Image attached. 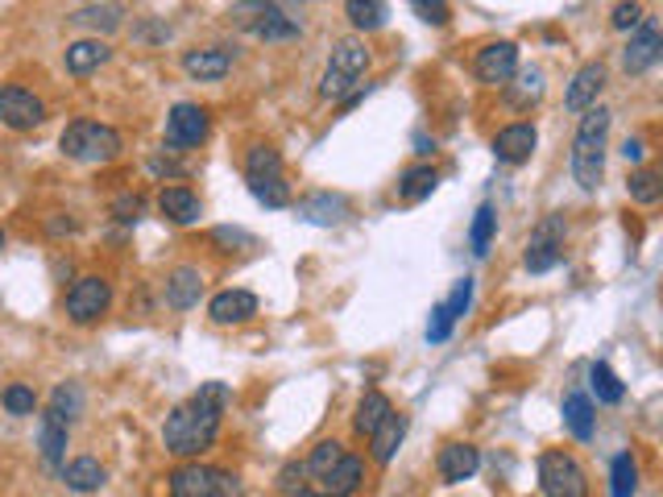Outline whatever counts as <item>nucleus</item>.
Listing matches in <instances>:
<instances>
[{"mask_svg":"<svg viewBox=\"0 0 663 497\" xmlns=\"http://www.w3.org/2000/svg\"><path fill=\"white\" fill-rule=\"evenodd\" d=\"M158 212L171 220V224H178V228H187V224H196L199 216H203V203H199V195L191 191V187H162L158 191Z\"/></svg>","mask_w":663,"mask_h":497,"instance_id":"4be33fe9","label":"nucleus"},{"mask_svg":"<svg viewBox=\"0 0 663 497\" xmlns=\"http://www.w3.org/2000/svg\"><path fill=\"white\" fill-rule=\"evenodd\" d=\"M370 59H374V54H370V46L361 42V38H340V42L332 46L328 63H324V75H320V96L345 104L356 87H361V79H365Z\"/></svg>","mask_w":663,"mask_h":497,"instance_id":"7ed1b4c3","label":"nucleus"},{"mask_svg":"<svg viewBox=\"0 0 663 497\" xmlns=\"http://www.w3.org/2000/svg\"><path fill=\"white\" fill-rule=\"evenodd\" d=\"M208 133H212V116H208V109L191 104V100H178L175 109L166 112V150H199L208 141Z\"/></svg>","mask_w":663,"mask_h":497,"instance_id":"1a4fd4ad","label":"nucleus"},{"mask_svg":"<svg viewBox=\"0 0 663 497\" xmlns=\"http://www.w3.org/2000/svg\"><path fill=\"white\" fill-rule=\"evenodd\" d=\"M539 489L543 497H589V473L580 469L573 452H543L539 456Z\"/></svg>","mask_w":663,"mask_h":497,"instance_id":"0eeeda50","label":"nucleus"},{"mask_svg":"<svg viewBox=\"0 0 663 497\" xmlns=\"http://www.w3.org/2000/svg\"><path fill=\"white\" fill-rule=\"evenodd\" d=\"M46 414H50V419H59L63 427H71V423L84 414V389H79V382H59V386L50 389Z\"/></svg>","mask_w":663,"mask_h":497,"instance_id":"c85d7f7f","label":"nucleus"},{"mask_svg":"<svg viewBox=\"0 0 663 497\" xmlns=\"http://www.w3.org/2000/svg\"><path fill=\"white\" fill-rule=\"evenodd\" d=\"M589 386H593L597 402H605V407H618L622 398H626V386H622L618 373L605 365V361H593L589 365Z\"/></svg>","mask_w":663,"mask_h":497,"instance_id":"f704fd0d","label":"nucleus"},{"mask_svg":"<svg viewBox=\"0 0 663 497\" xmlns=\"http://www.w3.org/2000/svg\"><path fill=\"white\" fill-rule=\"evenodd\" d=\"M564 427H568V435L580 439V444H589L597 435L593 398H589L585 389H568V394H564Z\"/></svg>","mask_w":663,"mask_h":497,"instance_id":"5701e85b","label":"nucleus"},{"mask_svg":"<svg viewBox=\"0 0 663 497\" xmlns=\"http://www.w3.org/2000/svg\"><path fill=\"white\" fill-rule=\"evenodd\" d=\"M171 497H245L241 476L221 464H203V460H187L175 473L166 476Z\"/></svg>","mask_w":663,"mask_h":497,"instance_id":"39448f33","label":"nucleus"},{"mask_svg":"<svg viewBox=\"0 0 663 497\" xmlns=\"http://www.w3.org/2000/svg\"><path fill=\"white\" fill-rule=\"evenodd\" d=\"M0 402H4V411L9 414H34L38 411V394L29 386H22V382H13V386H4V394H0Z\"/></svg>","mask_w":663,"mask_h":497,"instance_id":"ea45409f","label":"nucleus"},{"mask_svg":"<svg viewBox=\"0 0 663 497\" xmlns=\"http://www.w3.org/2000/svg\"><path fill=\"white\" fill-rule=\"evenodd\" d=\"M642 17H647V9H642V4H614L610 25H614V29H639Z\"/></svg>","mask_w":663,"mask_h":497,"instance_id":"49530a36","label":"nucleus"},{"mask_svg":"<svg viewBox=\"0 0 663 497\" xmlns=\"http://www.w3.org/2000/svg\"><path fill=\"white\" fill-rule=\"evenodd\" d=\"M66 320L71 324H96L100 315H109L112 307V282L100 278V274H84V278L71 282V290H66Z\"/></svg>","mask_w":663,"mask_h":497,"instance_id":"6e6552de","label":"nucleus"},{"mask_svg":"<svg viewBox=\"0 0 663 497\" xmlns=\"http://www.w3.org/2000/svg\"><path fill=\"white\" fill-rule=\"evenodd\" d=\"M66 439H71V427H63L59 419L42 414V427H38V448H42V460L50 469H63L66 460Z\"/></svg>","mask_w":663,"mask_h":497,"instance_id":"7c9ffc66","label":"nucleus"},{"mask_svg":"<svg viewBox=\"0 0 663 497\" xmlns=\"http://www.w3.org/2000/svg\"><path fill=\"white\" fill-rule=\"evenodd\" d=\"M626 195H630L635 203H642V208L660 203V195H663L660 171H651V166H639V171L626 178Z\"/></svg>","mask_w":663,"mask_h":497,"instance_id":"e433bc0d","label":"nucleus"},{"mask_svg":"<svg viewBox=\"0 0 663 497\" xmlns=\"http://www.w3.org/2000/svg\"><path fill=\"white\" fill-rule=\"evenodd\" d=\"M340 456H345V444H340V439H320V444L311 448V456H308V464H303V469H308L311 476H320V481H324V476L340 464Z\"/></svg>","mask_w":663,"mask_h":497,"instance_id":"58836bf2","label":"nucleus"},{"mask_svg":"<svg viewBox=\"0 0 663 497\" xmlns=\"http://www.w3.org/2000/svg\"><path fill=\"white\" fill-rule=\"evenodd\" d=\"M390 411H395V402H390L381 389H365V394H361V402H356V414H353L356 435H365V439H370V435L386 423V414H390Z\"/></svg>","mask_w":663,"mask_h":497,"instance_id":"cd10ccee","label":"nucleus"},{"mask_svg":"<svg viewBox=\"0 0 663 497\" xmlns=\"http://www.w3.org/2000/svg\"><path fill=\"white\" fill-rule=\"evenodd\" d=\"M245 183H249V195L270 212L290 208L287 166H283V153L274 146H249V153H245Z\"/></svg>","mask_w":663,"mask_h":497,"instance_id":"20e7f679","label":"nucleus"},{"mask_svg":"<svg viewBox=\"0 0 663 497\" xmlns=\"http://www.w3.org/2000/svg\"><path fill=\"white\" fill-rule=\"evenodd\" d=\"M104 481H109V473L96 456H75L63 464V485L71 494H96V489H104Z\"/></svg>","mask_w":663,"mask_h":497,"instance_id":"393cba45","label":"nucleus"},{"mask_svg":"<svg viewBox=\"0 0 663 497\" xmlns=\"http://www.w3.org/2000/svg\"><path fill=\"white\" fill-rule=\"evenodd\" d=\"M228 71H233V54L221 46H196L183 54V75L196 84H221Z\"/></svg>","mask_w":663,"mask_h":497,"instance_id":"f3484780","label":"nucleus"},{"mask_svg":"<svg viewBox=\"0 0 663 497\" xmlns=\"http://www.w3.org/2000/svg\"><path fill=\"white\" fill-rule=\"evenodd\" d=\"M452 336V315L443 311V303L431 307V320H427V345H443Z\"/></svg>","mask_w":663,"mask_h":497,"instance_id":"79ce46f5","label":"nucleus"},{"mask_svg":"<svg viewBox=\"0 0 663 497\" xmlns=\"http://www.w3.org/2000/svg\"><path fill=\"white\" fill-rule=\"evenodd\" d=\"M635 494H639V460H635V452H618L610 464V497Z\"/></svg>","mask_w":663,"mask_h":497,"instance_id":"473e14b6","label":"nucleus"},{"mask_svg":"<svg viewBox=\"0 0 663 497\" xmlns=\"http://www.w3.org/2000/svg\"><path fill=\"white\" fill-rule=\"evenodd\" d=\"M518 71V46L514 42H486L477 54H473V75L486 87H506Z\"/></svg>","mask_w":663,"mask_h":497,"instance_id":"f8f14e48","label":"nucleus"},{"mask_svg":"<svg viewBox=\"0 0 663 497\" xmlns=\"http://www.w3.org/2000/svg\"><path fill=\"white\" fill-rule=\"evenodd\" d=\"M411 9H415L420 22H427V25H448V17H452V9H448L443 0H415Z\"/></svg>","mask_w":663,"mask_h":497,"instance_id":"c03bdc74","label":"nucleus"},{"mask_svg":"<svg viewBox=\"0 0 663 497\" xmlns=\"http://www.w3.org/2000/svg\"><path fill=\"white\" fill-rule=\"evenodd\" d=\"M415 153H423V158H427V153H436V141H427L423 133H415Z\"/></svg>","mask_w":663,"mask_h":497,"instance_id":"8fccbe9b","label":"nucleus"},{"mask_svg":"<svg viewBox=\"0 0 663 497\" xmlns=\"http://www.w3.org/2000/svg\"><path fill=\"white\" fill-rule=\"evenodd\" d=\"M610 121L614 112L605 104H593L589 112H580V125H576V137H573V183L580 187L585 195H593L605 178V141H610Z\"/></svg>","mask_w":663,"mask_h":497,"instance_id":"f03ea898","label":"nucleus"},{"mask_svg":"<svg viewBox=\"0 0 663 497\" xmlns=\"http://www.w3.org/2000/svg\"><path fill=\"white\" fill-rule=\"evenodd\" d=\"M290 497H324V494H315V489H308V485H303L299 494H290Z\"/></svg>","mask_w":663,"mask_h":497,"instance_id":"3c124183","label":"nucleus"},{"mask_svg":"<svg viewBox=\"0 0 663 497\" xmlns=\"http://www.w3.org/2000/svg\"><path fill=\"white\" fill-rule=\"evenodd\" d=\"M303 476H308V469H303L299 460H290L287 469L278 473V489H287V494H299V489H303Z\"/></svg>","mask_w":663,"mask_h":497,"instance_id":"de8ad7c7","label":"nucleus"},{"mask_svg":"<svg viewBox=\"0 0 663 497\" xmlns=\"http://www.w3.org/2000/svg\"><path fill=\"white\" fill-rule=\"evenodd\" d=\"M605 79H610V66L593 59V63H580L576 75L564 87V109L568 112H589L597 104V96L605 91Z\"/></svg>","mask_w":663,"mask_h":497,"instance_id":"2eb2a0df","label":"nucleus"},{"mask_svg":"<svg viewBox=\"0 0 663 497\" xmlns=\"http://www.w3.org/2000/svg\"><path fill=\"white\" fill-rule=\"evenodd\" d=\"M493 233H498V208H493V203H481V208L473 212V224H468V249H473L477 258H486L489 245H493Z\"/></svg>","mask_w":663,"mask_h":497,"instance_id":"72a5a7b5","label":"nucleus"},{"mask_svg":"<svg viewBox=\"0 0 663 497\" xmlns=\"http://www.w3.org/2000/svg\"><path fill=\"white\" fill-rule=\"evenodd\" d=\"M406 432H411V419H406V414L402 411L386 414V423L370 435V448H374L377 464H390V460H395L398 448H402V439H406Z\"/></svg>","mask_w":663,"mask_h":497,"instance_id":"a878e982","label":"nucleus"},{"mask_svg":"<svg viewBox=\"0 0 663 497\" xmlns=\"http://www.w3.org/2000/svg\"><path fill=\"white\" fill-rule=\"evenodd\" d=\"M663 54V34H660V22L655 17H642L639 29L630 34V42L622 46V71L626 75H642L651 66L660 63Z\"/></svg>","mask_w":663,"mask_h":497,"instance_id":"ddd939ff","label":"nucleus"},{"mask_svg":"<svg viewBox=\"0 0 663 497\" xmlns=\"http://www.w3.org/2000/svg\"><path fill=\"white\" fill-rule=\"evenodd\" d=\"M436 187H440V174L431 171V166H411V171L398 178V199L402 203H423Z\"/></svg>","mask_w":663,"mask_h":497,"instance_id":"2f4dec72","label":"nucleus"},{"mask_svg":"<svg viewBox=\"0 0 663 497\" xmlns=\"http://www.w3.org/2000/svg\"><path fill=\"white\" fill-rule=\"evenodd\" d=\"M295 212L303 224H315V228H340L345 220L353 216V203L336 191H311L295 203Z\"/></svg>","mask_w":663,"mask_h":497,"instance_id":"4468645a","label":"nucleus"},{"mask_svg":"<svg viewBox=\"0 0 663 497\" xmlns=\"http://www.w3.org/2000/svg\"><path fill=\"white\" fill-rule=\"evenodd\" d=\"M46 121V100L38 91H29L22 84L0 87V125L13 133H29Z\"/></svg>","mask_w":663,"mask_h":497,"instance_id":"9d476101","label":"nucleus"},{"mask_svg":"<svg viewBox=\"0 0 663 497\" xmlns=\"http://www.w3.org/2000/svg\"><path fill=\"white\" fill-rule=\"evenodd\" d=\"M258 42H295L303 34V22L290 17L283 4H258V22L249 25Z\"/></svg>","mask_w":663,"mask_h":497,"instance_id":"a211bd4d","label":"nucleus"},{"mask_svg":"<svg viewBox=\"0 0 663 497\" xmlns=\"http://www.w3.org/2000/svg\"><path fill=\"white\" fill-rule=\"evenodd\" d=\"M535 146H539V129L530 121H514L493 137V158L506 162V166H523V162H530Z\"/></svg>","mask_w":663,"mask_h":497,"instance_id":"dca6fc26","label":"nucleus"},{"mask_svg":"<svg viewBox=\"0 0 663 497\" xmlns=\"http://www.w3.org/2000/svg\"><path fill=\"white\" fill-rule=\"evenodd\" d=\"M564 233H568V224H564V216H555V212L535 224V233L527 240V253H523V265H527L530 274H548V270L560 265Z\"/></svg>","mask_w":663,"mask_h":497,"instance_id":"9b49d317","label":"nucleus"},{"mask_svg":"<svg viewBox=\"0 0 663 497\" xmlns=\"http://www.w3.org/2000/svg\"><path fill=\"white\" fill-rule=\"evenodd\" d=\"M0 249H4V228H0Z\"/></svg>","mask_w":663,"mask_h":497,"instance_id":"603ef678","label":"nucleus"},{"mask_svg":"<svg viewBox=\"0 0 663 497\" xmlns=\"http://www.w3.org/2000/svg\"><path fill=\"white\" fill-rule=\"evenodd\" d=\"M228 407H233V386L228 382H203L191 398H183L175 411L166 414V423H162L166 452L178 456V460H199L216 444Z\"/></svg>","mask_w":663,"mask_h":497,"instance_id":"f257e3e1","label":"nucleus"},{"mask_svg":"<svg viewBox=\"0 0 663 497\" xmlns=\"http://www.w3.org/2000/svg\"><path fill=\"white\" fill-rule=\"evenodd\" d=\"M212 240H216V245H224V253H233L237 245H241V249H253V245H258V237H253V233H245V228H216V233H212Z\"/></svg>","mask_w":663,"mask_h":497,"instance_id":"37998d69","label":"nucleus"},{"mask_svg":"<svg viewBox=\"0 0 663 497\" xmlns=\"http://www.w3.org/2000/svg\"><path fill=\"white\" fill-rule=\"evenodd\" d=\"M543 71L539 66H518L514 71V84H506V100L514 109H530V104H539L543 100Z\"/></svg>","mask_w":663,"mask_h":497,"instance_id":"c756f323","label":"nucleus"},{"mask_svg":"<svg viewBox=\"0 0 663 497\" xmlns=\"http://www.w3.org/2000/svg\"><path fill=\"white\" fill-rule=\"evenodd\" d=\"M642 153H647V137L635 133V137L622 141V158H626V162H642Z\"/></svg>","mask_w":663,"mask_h":497,"instance_id":"09e8293b","label":"nucleus"},{"mask_svg":"<svg viewBox=\"0 0 663 497\" xmlns=\"http://www.w3.org/2000/svg\"><path fill=\"white\" fill-rule=\"evenodd\" d=\"M345 13H349V22L356 29H381L386 17H390V4H381V0H349Z\"/></svg>","mask_w":663,"mask_h":497,"instance_id":"4c0bfd02","label":"nucleus"},{"mask_svg":"<svg viewBox=\"0 0 663 497\" xmlns=\"http://www.w3.org/2000/svg\"><path fill=\"white\" fill-rule=\"evenodd\" d=\"M146 212V203H141V195H121L116 203H112V216L121 220V224H137Z\"/></svg>","mask_w":663,"mask_h":497,"instance_id":"a18cd8bd","label":"nucleus"},{"mask_svg":"<svg viewBox=\"0 0 663 497\" xmlns=\"http://www.w3.org/2000/svg\"><path fill=\"white\" fill-rule=\"evenodd\" d=\"M477 469H481V452L473 444H443L436 456V473L443 485H464L477 476Z\"/></svg>","mask_w":663,"mask_h":497,"instance_id":"6ab92c4d","label":"nucleus"},{"mask_svg":"<svg viewBox=\"0 0 663 497\" xmlns=\"http://www.w3.org/2000/svg\"><path fill=\"white\" fill-rule=\"evenodd\" d=\"M208 315H212V324H221V327L249 324V320L258 315V295H253V290H241V286L221 290V295L208 303Z\"/></svg>","mask_w":663,"mask_h":497,"instance_id":"aec40b11","label":"nucleus"},{"mask_svg":"<svg viewBox=\"0 0 663 497\" xmlns=\"http://www.w3.org/2000/svg\"><path fill=\"white\" fill-rule=\"evenodd\" d=\"M112 59L109 42H100V38H79V42H71L63 50V63L71 75H91V71H100V66Z\"/></svg>","mask_w":663,"mask_h":497,"instance_id":"bb28decb","label":"nucleus"},{"mask_svg":"<svg viewBox=\"0 0 663 497\" xmlns=\"http://www.w3.org/2000/svg\"><path fill=\"white\" fill-rule=\"evenodd\" d=\"M71 22L96 25V29L112 34V29H121V22H125V9H121V4H84V9L71 13Z\"/></svg>","mask_w":663,"mask_h":497,"instance_id":"c9c22d12","label":"nucleus"},{"mask_svg":"<svg viewBox=\"0 0 663 497\" xmlns=\"http://www.w3.org/2000/svg\"><path fill=\"white\" fill-rule=\"evenodd\" d=\"M320 485H324V489H320L324 497H353L356 489L365 485V460L353 452H345L340 456V464H336Z\"/></svg>","mask_w":663,"mask_h":497,"instance_id":"b1692460","label":"nucleus"},{"mask_svg":"<svg viewBox=\"0 0 663 497\" xmlns=\"http://www.w3.org/2000/svg\"><path fill=\"white\" fill-rule=\"evenodd\" d=\"M59 146H63L66 158L88 162V166H100V162L121 158V150H125V137L112 129V125H100V121L79 116V121H71V125L63 129Z\"/></svg>","mask_w":663,"mask_h":497,"instance_id":"423d86ee","label":"nucleus"},{"mask_svg":"<svg viewBox=\"0 0 663 497\" xmlns=\"http://www.w3.org/2000/svg\"><path fill=\"white\" fill-rule=\"evenodd\" d=\"M473 290H477V282H473V278H468V274H464V278H456V286H452V295L443 299V311L452 315V324H456V320H461L464 311L473 307Z\"/></svg>","mask_w":663,"mask_h":497,"instance_id":"a19ab883","label":"nucleus"},{"mask_svg":"<svg viewBox=\"0 0 663 497\" xmlns=\"http://www.w3.org/2000/svg\"><path fill=\"white\" fill-rule=\"evenodd\" d=\"M199 295H203L199 265H175L166 274V307L171 311H191V307H199Z\"/></svg>","mask_w":663,"mask_h":497,"instance_id":"412c9836","label":"nucleus"}]
</instances>
